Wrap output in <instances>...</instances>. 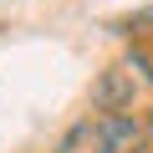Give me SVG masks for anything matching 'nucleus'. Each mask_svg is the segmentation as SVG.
<instances>
[{
	"label": "nucleus",
	"mask_w": 153,
	"mask_h": 153,
	"mask_svg": "<svg viewBox=\"0 0 153 153\" xmlns=\"http://www.w3.org/2000/svg\"><path fill=\"white\" fill-rule=\"evenodd\" d=\"M92 153H143V123L133 112H102L92 123Z\"/></svg>",
	"instance_id": "1"
},
{
	"label": "nucleus",
	"mask_w": 153,
	"mask_h": 153,
	"mask_svg": "<svg viewBox=\"0 0 153 153\" xmlns=\"http://www.w3.org/2000/svg\"><path fill=\"white\" fill-rule=\"evenodd\" d=\"M92 107L97 112H128L133 107V76L128 71H102L92 87Z\"/></svg>",
	"instance_id": "2"
}]
</instances>
